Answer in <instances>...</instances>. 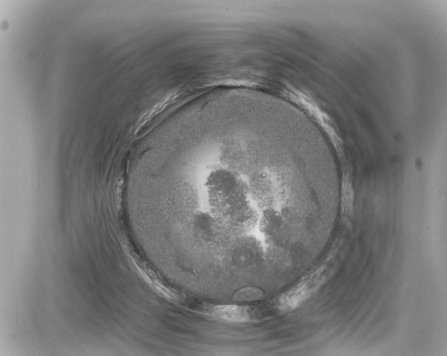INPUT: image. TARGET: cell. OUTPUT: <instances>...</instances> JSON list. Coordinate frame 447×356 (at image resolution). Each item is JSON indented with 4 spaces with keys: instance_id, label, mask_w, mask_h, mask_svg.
I'll return each mask as SVG.
<instances>
[{
    "instance_id": "1",
    "label": "cell",
    "mask_w": 447,
    "mask_h": 356,
    "mask_svg": "<svg viewBox=\"0 0 447 356\" xmlns=\"http://www.w3.org/2000/svg\"><path fill=\"white\" fill-rule=\"evenodd\" d=\"M332 268H327V262L310 271L287 291L279 295L275 307L282 312L291 311L308 299L330 277Z\"/></svg>"
},
{
    "instance_id": "2",
    "label": "cell",
    "mask_w": 447,
    "mask_h": 356,
    "mask_svg": "<svg viewBox=\"0 0 447 356\" xmlns=\"http://www.w3.org/2000/svg\"><path fill=\"white\" fill-rule=\"evenodd\" d=\"M202 310L213 317L231 321H245L250 319L251 312L247 307L234 305L205 304Z\"/></svg>"
}]
</instances>
